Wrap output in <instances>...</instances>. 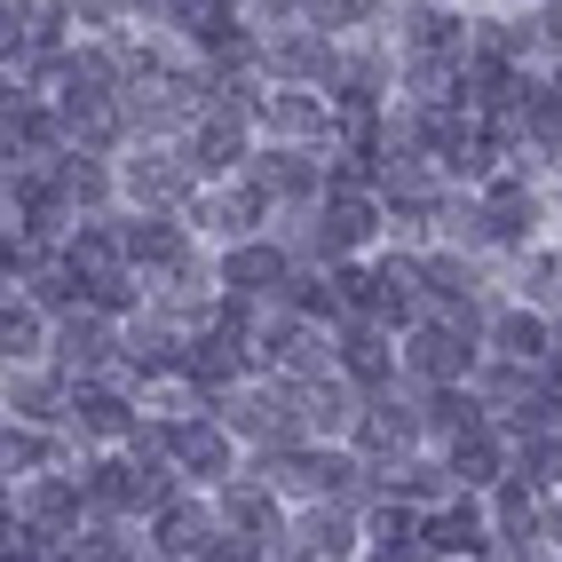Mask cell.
Wrapping results in <instances>:
<instances>
[{"mask_svg":"<svg viewBox=\"0 0 562 562\" xmlns=\"http://www.w3.org/2000/svg\"><path fill=\"white\" fill-rule=\"evenodd\" d=\"M214 515H222V531H246V539H285L293 499H285V492H278V483L261 475L254 460H246L231 483H214Z\"/></svg>","mask_w":562,"mask_h":562,"instance_id":"cell-14","label":"cell"},{"mask_svg":"<svg viewBox=\"0 0 562 562\" xmlns=\"http://www.w3.org/2000/svg\"><path fill=\"white\" fill-rule=\"evenodd\" d=\"M492 341H483V325L452 317V310H428L420 325L404 333V381L412 389H452V381H475Z\"/></svg>","mask_w":562,"mask_h":562,"instance_id":"cell-1","label":"cell"},{"mask_svg":"<svg viewBox=\"0 0 562 562\" xmlns=\"http://www.w3.org/2000/svg\"><path fill=\"white\" fill-rule=\"evenodd\" d=\"M214 270H222V293H254V302H285L293 270H302V254H293L278 231L270 238H238V246H214Z\"/></svg>","mask_w":562,"mask_h":562,"instance_id":"cell-11","label":"cell"},{"mask_svg":"<svg viewBox=\"0 0 562 562\" xmlns=\"http://www.w3.org/2000/svg\"><path fill=\"white\" fill-rule=\"evenodd\" d=\"M199 191L206 182H199V167H191L182 143H127L120 151V199L135 214H182Z\"/></svg>","mask_w":562,"mask_h":562,"instance_id":"cell-2","label":"cell"},{"mask_svg":"<svg viewBox=\"0 0 562 562\" xmlns=\"http://www.w3.org/2000/svg\"><path fill=\"white\" fill-rule=\"evenodd\" d=\"M483 341H492V357H515V364H554L562 357V325L547 317V310H531L522 302V293H499V310H492V333H483Z\"/></svg>","mask_w":562,"mask_h":562,"instance_id":"cell-17","label":"cell"},{"mask_svg":"<svg viewBox=\"0 0 562 562\" xmlns=\"http://www.w3.org/2000/svg\"><path fill=\"white\" fill-rule=\"evenodd\" d=\"M64 460H80V443H71V428H41V420H9L0 428V475L24 483V475H48Z\"/></svg>","mask_w":562,"mask_h":562,"instance_id":"cell-20","label":"cell"},{"mask_svg":"<svg viewBox=\"0 0 562 562\" xmlns=\"http://www.w3.org/2000/svg\"><path fill=\"white\" fill-rule=\"evenodd\" d=\"M167 460L182 468V483L214 492V483H231V475L246 468V443H238V428L206 404V412H191V420H175V428H167Z\"/></svg>","mask_w":562,"mask_h":562,"instance_id":"cell-8","label":"cell"},{"mask_svg":"<svg viewBox=\"0 0 562 562\" xmlns=\"http://www.w3.org/2000/svg\"><path fill=\"white\" fill-rule=\"evenodd\" d=\"M436 452H443V468H452L460 492H483V499L515 475V443H507L499 420H492V428H468V436H452V443H436Z\"/></svg>","mask_w":562,"mask_h":562,"instance_id":"cell-19","label":"cell"},{"mask_svg":"<svg viewBox=\"0 0 562 562\" xmlns=\"http://www.w3.org/2000/svg\"><path fill=\"white\" fill-rule=\"evenodd\" d=\"M56 191L71 214H120V159H103V151H64L56 159Z\"/></svg>","mask_w":562,"mask_h":562,"instance_id":"cell-21","label":"cell"},{"mask_svg":"<svg viewBox=\"0 0 562 562\" xmlns=\"http://www.w3.org/2000/svg\"><path fill=\"white\" fill-rule=\"evenodd\" d=\"M120 341H127V325H120V317H103V310H71V317H56L48 364L64 372L71 389H88V381H120Z\"/></svg>","mask_w":562,"mask_h":562,"instance_id":"cell-7","label":"cell"},{"mask_svg":"<svg viewBox=\"0 0 562 562\" xmlns=\"http://www.w3.org/2000/svg\"><path fill=\"white\" fill-rule=\"evenodd\" d=\"M499 539V522H492V499L483 492H452L443 507H428V547L443 562H483Z\"/></svg>","mask_w":562,"mask_h":562,"instance_id":"cell-18","label":"cell"},{"mask_svg":"<svg viewBox=\"0 0 562 562\" xmlns=\"http://www.w3.org/2000/svg\"><path fill=\"white\" fill-rule=\"evenodd\" d=\"M420 404H428V436H436V443H452V436H468V428H492V420H499V412H492V396H483L475 381L420 389Z\"/></svg>","mask_w":562,"mask_h":562,"instance_id":"cell-23","label":"cell"},{"mask_svg":"<svg viewBox=\"0 0 562 562\" xmlns=\"http://www.w3.org/2000/svg\"><path fill=\"white\" fill-rule=\"evenodd\" d=\"M460 9H468V0H460Z\"/></svg>","mask_w":562,"mask_h":562,"instance_id":"cell-25","label":"cell"},{"mask_svg":"<svg viewBox=\"0 0 562 562\" xmlns=\"http://www.w3.org/2000/svg\"><path fill=\"white\" fill-rule=\"evenodd\" d=\"M254 127L261 143H293V151H333L341 143V111H333L325 88H293V80H270L254 103Z\"/></svg>","mask_w":562,"mask_h":562,"instance_id":"cell-4","label":"cell"},{"mask_svg":"<svg viewBox=\"0 0 562 562\" xmlns=\"http://www.w3.org/2000/svg\"><path fill=\"white\" fill-rule=\"evenodd\" d=\"M349 443H357V452L381 468V475H389V468H404L412 452H428L436 436H428V404H420V389L404 381V389L364 396V420H357V436H349Z\"/></svg>","mask_w":562,"mask_h":562,"instance_id":"cell-3","label":"cell"},{"mask_svg":"<svg viewBox=\"0 0 562 562\" xmlns=\"http://www.w3.org/2000/svg\"><path fill=\"white\" fill-rule=\"evenodd\" d=\"M507 293H522L531 310H547L562 325V238H539L531 254H515V285Z\"/></svg>","mask_w":562,"mask_h":562,"instance_id":"cell-24","label":"cell"},{"mask_svg":"<svg viewBox=\"0 0 562 562\" xmlns=\"http://www.w3.org/2000/svg\"><path fill=\"white\" fill-rule=\"evenodd\" d=\"M261 191H270L285 214H302V206H325L333 191V175H325V151H293V143H261L254 167H246Z\"/></svg>","mask_w":562,"mask_h":562,"instance_id":"cell-16","label":"cell"},{"mask_svg":"<svg viewBox=\"0 0 562 562\" xmlns=\"http://www.w3.org/2000/svg\"><path fill=\"white\" fill-rule=\"evenodd\" d=\"M9 420L64 428L71 420V381H64L56 364H9Z\"/></svg>","mask_w":562,"mask_h":562,"instance_id":"cell-22","label":"cell"},{"mask_svg":"<svg viewBox=\"0 0 562 562\" xmlns=\"http://www.w3.org/2000/svg\"><path fill=\"white\" fill-rule=\"evenodd\" d=\"M120 231H127V261L151 278V293L167 278H182L191 261H206V238H199L191 214H135V206H120Z\"/></svg>","mask_w":562,"mask_h":562,"instance_id":"cell-6","label":"cell"},{"mask_svg":"<svg viewBox=\"0 0 562 562\" xmlns=\"http://www.w3.org/2000/svg\"><path fill=\"white\" fill-rule=\"evenodd\" d=\"M341 48L349 41H333L317 24H278V32H261V71H270V80H293V88H333Z\"/></svg>","mask_w":562,"mask_h":562,"instance_id":"cell-13","label":"cell"},{"mask_svg":"<svg viewBox=\"0 0 562 562\" xmlns=\"http://www.w3.org/2000/svg\"><path fill=\"white\" fill-rule=\"evenodd\" d=\"M333 349H341V372L364 396L404 389V333H389L381 317H341L333 325Z\"/></svg>","mask_w":562,"mask_h":562,"instance_id":"cell-12","label":"cell"},{"mask_svg":"<svg viewBox=\"0 0 562 562\" xmlns=\"http://www.w3.org/2000/svg\"><path fill=\"white\" fill-rule=\"evenodd\" d=\"M71 443L80 452H127V443L143 436V396L127 381H88V389H71Z\"/></svg>","mask_w":562,"mask_h":562,"instance_id":"cell-9","label":"cell"},{"mask_svg":"<svg viewBox=\"0 0 562 562\" xmlns=\"http://www.w3.org/2000/svg\"><path fill=\"white\" fill-rule=\"evenodd\" d=\"M222 539V515H214V492H182V499H167L151 522H143V547L151 554H167V562H199L206 547Z\"/></svg>","mask_w":562,"mask_h":562,"instance_id":"cell-15","label":"cell"},{"mask_svg":"<svg viewBox=\"0 0 562 562\" xmlns=\"http://www.w3.org/2000/svg\"><path fill=\"white\" fill-rule=\"evenodd\" d=\"M182 214L199 222V238H206V246H238V238H270L285 206L261 191L254 175H231V182H206V191L182 206Z\"/></svg>","mask_w":562,"mask_h":562,"instance_id":"cell-5","label":"cell"},{"mask_svg":"<svg viewBox=\"0 0 562 562\" xmlns=\"http://www.w3.org/2000/svg\"><path fill=\"white\" fill-rule=\"evenodd\" d=\"M9 507H16V515H32V522H48V531H64V539H80L88 522H95V499H88L80 460H64V468H48V475L9 483Z\"/></svg>","mask_w":562,"mask_h":562,"instance_id":"cell-10","label":"cell"}]
</instances>
